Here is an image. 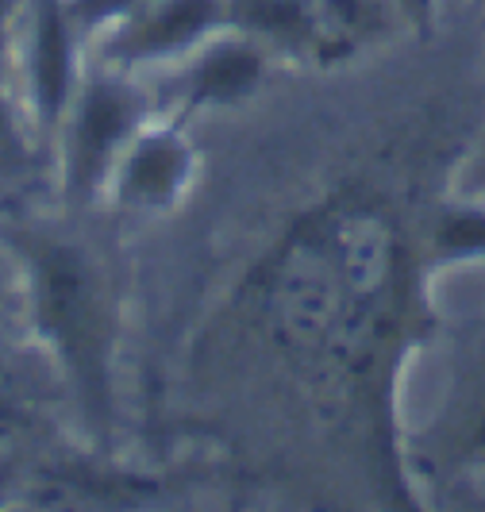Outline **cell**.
Masks as SVG:
<instances>
[{
    "instance_id": "obj_1",
    "label": "cell",
    "mask_w": 485,
    "mask_h": 512,
    "mask_svg": "<svg viewBox=\"0 0 485 512\" xmlns=\"http://www.w3.org/2000/svg\"><path fill=\"white\" fill-rule=\"evenodd\" d=\"M35 320L54 347L85 412L104 424L112 405V305L101 270L62 239L24 243Z\"/></svg>"
},
{
    "instance_id": "obj_2",
    "label": "cell",
    "mask_w": 485,
    "mask_h": 512,
    "mask_svg": "<svg viewBox=\"0 0 485 512\" xmlns=\"http://www.w3.org/2000/svg\"><path fill=\"white\" fill-rule=\"evenodd\" d=\"M139 124V97L120 81H97L81 93L70 131V178L77 189H89L112 166L116 151Z\"/></svg>"
},
{
    "instance_id": "obj_3",
    "label": "cell",
    "mask_w": 485,
    "mask_h": 512,
    "mask_svg": "<svg viewBox=\"0 0 485 512\" xmlns=\"http://www.w3.org/2000/svg\"><path fill=\"white\" fill-rule=\"evenodd\" d=\"M228 16V0H158L151 12L131 24L124 47L131 58H154L193 47Z\"/></svg>"
},
{
    "instance_id": "obj_4",
    "label": "cell",
    "mask_w": 485,
    "mask_h": 512,
    "mask_svg": "<svg viewBox=\"0 0 485 512\" xmlns=\"http://www.w3.org/2000/svg\"><path fill=\"white\" fill-rule=\"evenodd\" d=\"M189 174V151L178 135L139 139L124 166V197L131 205H166Z\"/></svg>"
},
{
    "instance_id": "obj_5",
    "label": "cell",
    "mask_w": 485,
    "mask_h": 512,
    "mask_svg": "<svg viewBox=\"0 0 485 512\" xmlns=\"http://www.w3.org/2000/svg\"><path fill=\"white\" fill-rule=\"evenodd\" d=\"M262 74V58L255 47H216L193 70V101L224 104L255 89Z\"/></svg>"
},
{
    "instance_id": "obj_6",
    "label": "cell",
    "mask_w": 485,
    "mask_h": 512,
    "mask_svg": "<svg viewBox=\"0 0 485 512\" xmlns=\"http://www.w3.org/2000/svg\"><path fill=\"white\" fill-rule=\"evenodd\" d=\"M35 85H39V104H47V116H54L62 101H66V66H70V54H66V24H62V12L58 4L47 0V8L39 12V47H35Z\"/></svg>"
},
{
    "instance_id": "obj_7",
    "label": "cell",
    "mask_w": 485,
    "mask_h": 512,
    "mask_svg": "<svg viewBox=\"0 0 485 512\" xmlns=\"http://www.w3.org/2000/svg\"><path fill=\"white\" fill-rule=\"evenodd\" d=\"M20 131H16V120H12V112L4 108V89H0V170H8V166H16L20 162Z\"/></svg>"
},
{
    "instance_id": "obj_8",
    "label": "cell",
    "mask_w": 485,
    "mask_h": 512,
    "mask_svg": "<svg viewBox=\"0 0 485 512\" xmlns=\"http://www.w3.org/2000/svg\"><path fill=\"white\" fill-rule=\"evenodd\" d=\"M124 4H131V0H85V8H93V12H116Z\"/></svg>"
},
{
    "instance_id": "obj_9",
    "label": "cell",
    "mask_w": 485,
    "mask_h": 512,
    "mask_svg": "<svg viewBox=\"0 0 485 512\" xmlns=\"http://www.w3.org/2000/svg\"><path fill=\"white\" fill-rule=\"evenodd\" d=\"M393 4H397V8H405V12H416V16H420V12H424L432 0H393Z\"/></svg>"
}]
</instances>
